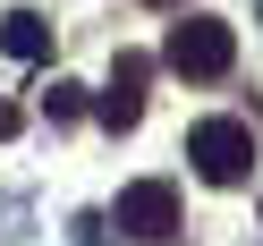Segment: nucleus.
<instances>
[{
	"instance_id": "obj_1",
	"label": "nucleus",
	"mask_w": 263,
	"mask_h": 246,
	"mask_svg": "<svg viewBox=\"0 0 263 246\" xmlns=\"http://www.w3.org/2000/svg\"><path fill=\"white\" fill-rule=\"evenodd\" d=\"M187 161H195V178H212V187H238V178L255 170V127L246 119H195L187 127Z\"/></svg>"
},
{
	"instance_id": "obj_2",
	"label": "nucleus",
	"mask_w": 263,
	"mask_h": 246,
	"mask_svg": "<svg viewBox=\"0 0 263 246\" xmlns=\"http://www.w3.org/2000/svg\"><path fill=\"white\" fill-rule=\"evenodd\" d=\"M161 60H170L178 77H229V60H238V26L229 17H178L170 26V43H161Z\"/></svg>"
},
{
	"instance_id": "obj_3",
	"label": "nucleus",
	"mask_w": 263,
	"mask_h": 246,
	"mask_svg": "<svg viewBox=\"0 0 263 246\" xmlns=\"http://www.w3.org/2000/svg\"><path fill=\"white\" fill-rule=\"evenodd\" d=\"M119 229L144 238V246L178 238V187H170V178H136V187H119Z\"/></svg>"
},
{
	"instance_id": "obj_4",
	"label": "nucleus",
	"mask_w": 263,
	"mask_h": 246,
	"mask_svg": "<svg viewBox=\"0 0 263 246\" xmlns=\"http://www.w3.org/2000/svg\"><path fill=\"white\" fill-rule=\"evenodd\" d=\"M144 77H153V60L144 51H119V68H110V85H102V127H136L144 119Z\"/></svg>"
},
{
	"instance_id": "obj_5",
	"label": "nucleus",
	"mask_w": 263,
	"mask_h": 246,
	"mask_svg": "<svg viewBox=\"0 0 263 246\" xmlns=\"http://www.w3.org/2000/svg\"><path fill=\"white\" fill-rule=\"evenodd\" d=\"M0 43H9V60H51V26L34 9H9L0 17Z\"/></svg>"
},
{
	"instance_id": "obj_6",
	"label": "nucleus",
	"mask_w": 263,
	"mask_h": 246,
	"mask_svg": "<svg viewBox=\"0 0 263 246\" xmlns=\"http://www.w3.org/2000/svg\"><path fill=\"white\" fill-rule=\"evenodd\" d=\"M43 110H51V119H77V110H85V85H77V77H51Z\"/></svg>"
},
{
	"instance_id": "obj_7",
	"label": "nucleus",
	"mask_w": 263,
	"mask_h": 246,
	"mask_svg": "<svg viewBox=\"0 0 263 246\" xmlns=\"http://www.w3.org/2000/svg\"><path fill=\"white\" fill-rule=\"evenodd\" d=\"M17 127H26V110H17V102H0V136H17Z\"/></svg>"
},
{
	"instance_id": "obj_8",
	"label": "nucleus",
	"mask_w": 263,
	"mask_h": 246,
	"mask_svg": "<svg viewBox=\"0 0 263 246\" xmlns=\"http://www.w3.org/2000/svg\"><path fill=\"white\" fill-rule=\"evenodd\" d=\"M153 9H178V0H153Z\"/></svg>"
}]
</instances>
